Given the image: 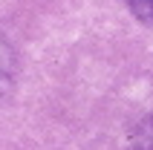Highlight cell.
I'll use <instances>...</instances> for the list:
<instances>
[{
	"label": "cell",
	"instance_id": "6da1fadb",
	"mask_svg": "<svg viewBox=\"0 0 153 150\" xmlns=\"http://www.w3.org/2000/svg\"><path fill=\"white\" fill-rule=\"evenodd\" d=\"M12 81H15V55L9 49V43L0 38V101L9 95Z\"/></svg>",
	"mask_w": 153,
	"mask_h": 150
},
{
	"label": "cell",
	"instance_id": "7a4b0ae2",
	"mask_svg": "<svg viewBox=\"0 0 153 150\" xmlns=\"http://www.w3.org/2000/svg\"><path fill=\"white\" fill-rule=\"evenodd\" d=\"M133 150H153V116H147L133 133Z\"/></svg>",
	"mask_w": 153,
	"mask_h": 150
},
{
	"label": "cell",
	"instance_id": "3957f363",
	"mask_svg": "<svg viewBox=\"0 0 153 150\" xmlns=\"http://www.w3.org/2000/svg\"><path fill=\"white\" fill-rule=\"evenodd\" d=\"M124 3H127V9L142 20V23L153 26V0H124Z\"/></svg>",
	"mask_w": 153,
	"mask_h": 150
}]
</instances>
